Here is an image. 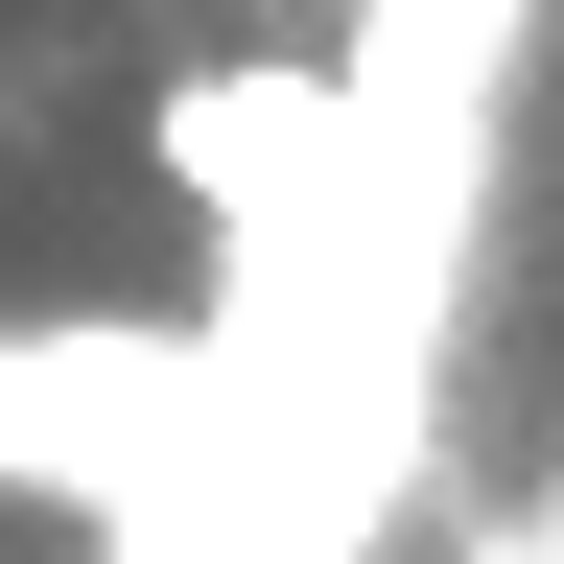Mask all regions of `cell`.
<instances>
[{
  "mask_svg": "<svg viewBox=\"0 0 564 564\" xmlns=\"http://www.w3.org/2000/svg\"><path fill=\"white\" fill-rule=\"evenodd\" d=\"M165 447H212L188 329H0V494H141Z\"/></svg>",
  "mask_w": 564,
  "mask_h": 564,
  "instance_id": "obj_1",
  "label": "cell"
},
{
  "mask_svg": "<svg viewBox=\"0 0 564 564\" xmlns=\"http://www.w3.org/2000/svg\"><path fill=\"white\" fill-rule=\"evenodd\" d=\"M165 188L212 212V236H329L352 95H329V70H188V95H165Z\"/></svg>",
  "mask_w": 564,
  "mask_h": 564,
  "instance_id": "obj_2",
  "label": "cell"
}]
</instances>
